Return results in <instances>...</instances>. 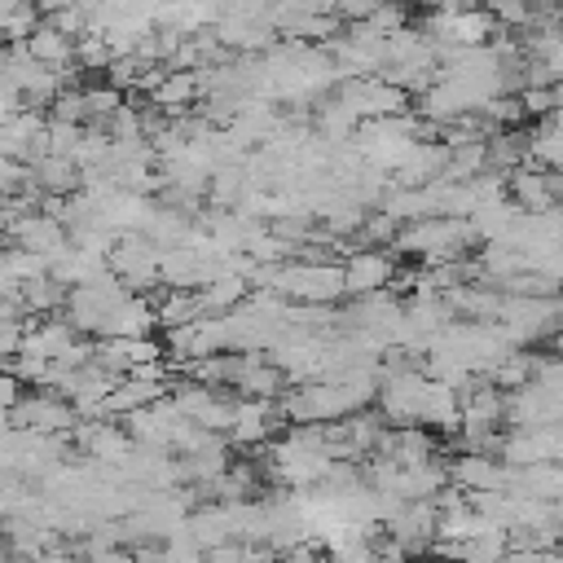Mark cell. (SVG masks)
<instances>
[{"label":"cell","mask_w":563,"mask_h":563,"mask_svg":"<svg viewBox=\"0 0 563 563\" xmlns=\"http://www.w3.org/2000/svg\"><path fill=\"white\" fill-rule=\"evenodd\" d=\"M396 277V264L387 251L378 246H361V251H347L343 260V286L347 295H374V290H387Z\"/></svg>","instance_id":"cell-1"},{"label":"cell","mask_w":563,"mask_h":563,"mask_svg":"<svg viewBox=\"0 0 563 563\" xmlns=\"http://www.w3.org/2000/svg\"><path fill=\"white\" fill-rule=\"evenodd\" d=\"M506 194H510V198H515V207H519V211H528V216L554 211V202L563 198V194L554 189V180H550V167H523V163L510 172Z\"/></svg>","instance_id":"cell-2"},{"label":"cell","mask_w":563,"mask_h":563,"mask_svg":"<svg viewBox=\"0 0 563 563\" xmlns=\"http://www.w3.org/2000/svg\"><path fill=\"white\" fill-rule=\"evenodd\" d=\"M449 479L462 484L466 493H488V488H506V471L493 462V453H457L449 462Z\"/></svg>","instance_id":"cell-3"},{"label":"cell","mask_w":563,"mask_h":563,"mask_svg":"<svg viewBox=\"0 0 563 563\" xmlns=\"http://www.w3.org/2000/svg\"><path fill=\"white\" fill-rule=\"evenodd\" d=\"M444 163H449V145L444 141H413L409 145V154L396 163V180L400 185H431L440 172H444Z\"/></svg>","instance_id":"cell-4"},{"label":"cell","mask_w":563,"mask_h":563,"mask_svg":"<svg viewBox=\"0 0 563 563\" xmlns=\"http://www.w3.org/2000/svg\"><path fill=\"white\" fill-rule=\"evenodd\" d=\"M22 44H26V53H31L35 62H44V66H53V70H66V66L75 62V35H66V31L53 26V22H40Z\"/></svg>","instance_id":"cell-5"},{"label":"cell","mask_w":563,"mask_h":563,"mask_svg":"<svg viewBox=\"0 0 563 563\" xmlns=\"http://www.w3.org/2000/svg\"><path fill=\"white\" fill-rule=\"evenodd\" d=\"M150 97H154L158 110L176 114V110H185V106H194V101L202 97V79H198V70H189V66H167V75L158 79V88H154Z\"/></svg>","instance_id":"cell-6"}]
</instances>
